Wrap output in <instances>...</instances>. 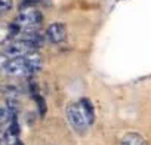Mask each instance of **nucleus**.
<instances>
[{
  "label": "nucleus",
  "instance_id": "2",
  "mask_svg": "<svg viewBox=\"0 0 151 145\" xmlns=\"http://www.w3.org/2000/svg\"><path fill=\"white\" fill-rule=\"evenodd\" d=\"M65 116H67L68 123L71 124V127H73L76 132L80 133V135L86 133V130H88V127H89V123H88V120L85 118V116H83V113H82L79 104H74V102H73V104H68L67 108H65Z\"/></svg>",
  "mask_w": 151,
  "mask_h": 145
},
{
  "label": "nucleus",
  "instance_id": "11",
  "mask_svg": "<svg viewBox=\"0 0 151 145\" xmlns=\"http://www.w3.org/2000/svg\"><path fill=\"white\" fill-rule=\"evenodd\" d=\"M8 37H11L9 25H3V24H0V43H3Z\"/></svg>",
  "mask_w": 151,
  "mask_h": 145
},
{
  "label": "nucleus",
  "instance_id": "7",
  "mask_svg": "<svg viewBox=\"0 0 151 145\" xmlns=\"http://www.w3.org/2000/svg\"><path fill=\"white\" fill-rule=\"evenodd\" d=\"M77 104H79V107H80V110H82L85 118L88 120V123H89V126H91V124L95 121V108H93L91 99H88V98H82Z\"/></svg>",
  "mask_w": 151,
  "mask_h": 145
},
{
  "label": "nucleus",
  "instance_id": "3",
  "mask_svg": "<svg viewBox=\"0 0 151 145\" xmlns=\"http://www.w3.org/2000/svg\"><path fill=\"white\" fill-rule=\"evenodd\" d=\"M31 50H34L31 47V45L24 40V39H19L14 43H11L6 49H5V55L9 58V59H14V58H24L25 55H28Z\"/></svg>",
  "mask_w": 151,
  "mask_h": 145
},
{
  "label": "nucleus",
  "instance_id": "12",
  "mask_svg": "<svg viewBox=\"0 0 151 145\" xmlns=\"http://www.w3.org/2000/svg\"><path fill=\"white\" fill-rule=\"evenodd\" d=\"M8 62H9V58H8L5 53L0 55V70H5L6 65H8Z\"/></svg>",
  "mask_w": 151,
  "mask_h": 145
},
{
  "label": "nucleus",
  "instance_id": "4",
  "mask_svg": "<svg viewBox=\"0 0 151 145\" xmlns=\"http://www.w3.org/2000/svg\"><path fill=\"white\" fill-rule=\"evenodd\" d=\"M46 37L50 43L59 45L67 40V27L62 22H53L46 30Z\"/></svg>",
  "mask_w": 151,
  "mask_h": 145
},
{
  "label": "nucleus",
  "instance_id": "10",
  "mask_svg": "<svg viewBox=\"0 0 151 145\" xmlns=\"http://www.w3.org/2000/svg\"><path fill=\"white\" fill-rule=\"evenodd\" d=\"M12 6H14V0H0V15L9 12Z\"/></svg>",
  "mask_w": 151,
  "mask_h": 145
},
{
  "label": "nucleus",
  "instance_id": "8",
  "mask_svg": "<svg viewBox=\"0 0 151 145\" xmlns=\"http://www.w3.org/2000/svg\"><path fill=\"white\" fill-rule=\"evenodd\" d=\"M122 145H148V144L142 135H139L136 132H129L123 136Z\"/></svg>",
  "mask_w": 151,
  "mask_h": 145
},
{
  "label": "nucleus",
  "instance_id": "5",
  "mask_svg": "<svg viewBox=\"0 0 151 145\" xmlns=\"http://www.w3.org/2000/svg\"><path fill=\"white\" fill-rule=\"evenodd\" d=\"M5 72L9 76H14V77H19V76H30L28 72V68H27V64H25V59L24 58H14V59H9L6 68H5Z\"/></svg>",
  "mask_w": 151,
  "mask_h": 145
},
{
  "label": "nucleus",
  "instance_id": "13",
  "mask_svg": "<svg viewBox=\"0 0 151 145\" xmlns=\"http://www.w3.org/2000/svg\"><path fill=\"white\" fill-rule=\"evenodd\" d=\"M0 145H3V141H2V138H0Z\"/></svg>",
  "mask_w": 151,
  "mask_h": 145
},
{
  "label": "nucleus",
  "instance_id": "1",
  "mask_svg": "<svg viewBox=\"0 0 151 145\" xmlns=\"http://www.w3.org/2000/svg\"><path fill=\"white\" fill-rule=\"evenodd\" d=\"M43 17L40 14V11L34 9V8H27L22 9L18 17L15 18V24L21 28V34L22 33H30V31H37L39 27L42 25Z\"/></svg>",
  "mask_w": 151,
  "mask_h": 145
},
{
  "label": "nucleus",
  "instance_id": "6",
  "mask_svg": "<svg viewBox=\"0 0 151 145\" xmlns=\"http://www.w3.org/2000/svg\"><path fill=\"white\" fill-rule=\"evenodd\" d=\"M25 59V64H27V68H28V72L30 76L31 74H36L42 70V65H43V61H42V55L37 52V50H31L28 55L24 56Z\"/></svg>",
  "mask_w": 151,
  "mask_h": 145
},
{
  "label": "nucleus",
  "instance_id": "9",
  "mask_svg": "<svg viewBox=\"0 0 151 145\" xmlns=\"http://www.w3.org/2000/svg\"><path fill=\"white\" fill-rule=\"evenodd\" d=\"M9 120H11V113H9L8 107L0 105V124H3V123H9Z\"/></svg>",
  "mask_w": 151,
  "mask_h": 145
}]
</instances>
